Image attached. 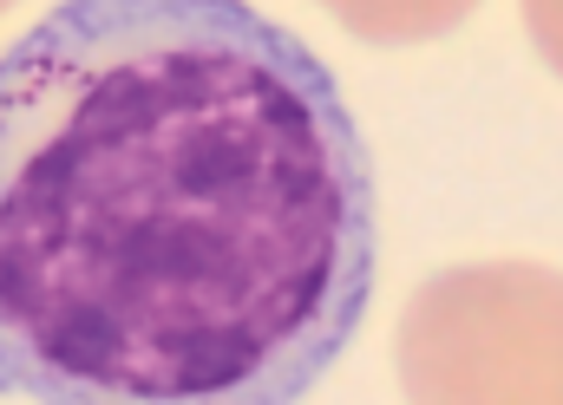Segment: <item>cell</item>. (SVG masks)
I'll return each mask as SVG.
<instances>
[{"label": "cell", "mask_w": 563, "mask_h": 405, "mask_svg": "<svg viewBox=\"0 0 563 405\" xmlns=\"http://www.w3.org/2000/svg\"><path fill=\"white\" fill-rule=\"evenodd\" d=\"M407 405H563V269L459 262L400 314Z\"/></svg>", "instance_id": "cell-2"}, {"label": "cell", "mask_w": 563, "mask_h": 405, "mask_svg": "<svg viewBox=\"0 0 563 405\" xmlns=\"http://www.w3.org/2000/svg\"><path fill=\"white\" fill-rule=\"evenodd\" d=\"M525 7V26H531V46L544 53V66L563 72V0H518Z\"/></svg>", "instance_id": "cell-4"}, {"label": "cell", "mask_w": 563, "mask_h": 405, "mask_svg": "<svg viewBox=\"0 0 563 405\" xmlns=\"http://www.w3.org/2000/svg\"><path fill=\"white\" fill-rule=\"evenodd\" d=\"M374 288L334 72L250 0H59L0 53V386L295 405Z\"/></svg>", "instance_id": "cell-1"}, {"label": "cell", "mask_w": 563, "mask_h": 405, "mask_svg": "<svg viewBox=\"0 0 563 405\" xmlns=\"http://www.w3.org/2000/svg\"><path fill=\"white\" fill-rule=\"evenodd\" d=\"M321 7L374 46H413V40L452 33L478 0H321Z\"/></svg>", "instance_id": "cell-3"}, {"label": "cell", "mask_w": 563, "mask_h": 405, "mask_svg": "<svg viewBox=\"0 0 563 405\" xmlns=\"http://www.w3.org/2000/svg\"><path fill=\"white\" fill-rule=\"evenodd\" d=\"M7 7H13V0H0V13H7Z\"/></svg>", "instance_id": "cell-5"}]
</instances>
